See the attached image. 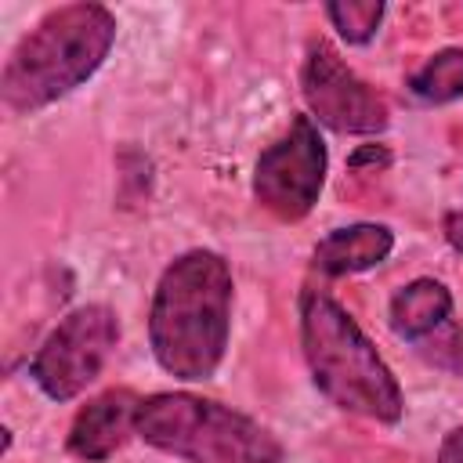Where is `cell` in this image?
<instances>
[{"mask_svg":"<svg viewBox=\"0 0 463 463\" xmlns=\"http://www.w3.org/2000/svg\"><path fill=\"white\" fill-rule=\"evenodd\" d=\"M409 90L430 105H449V101L463 98V47H445V51L430 54L409 76Z\"/></svg>","mask_w":463,"mask_h":463,"instance_id":"11","label":"cell"},{"mask_svg":"<svg viewBox=\"0 0 463 463\" xmlns=\"http://www.w3.org/2000/svg\"><path fill=\"white\" fill-rule=\"evenodd\" d=\"M134 434L184 463H282L268 427L188 391L141 398Z\"/></svg>","mask_w":463,"mask_h":463,"instance_id":"4","label":"cell"},{"mask_svg":"<svg viewBox=\"0 0 463 463\" xmlns=\"http://www.w3.org/2000/svg\"><path fill=\"white\" fill-rule=\"evenodd\" d=\"M137 405L141 398H134L130 391H105L87 402L69 427V452L87 463L109 459L127 441V434H134Z\"/></svg>","mask_w":463,"mask_h":463,"instance_id":"8","label":"cell"},{"mask_svg":"<svg viewBox=\"0 0 463 463\" xmlns=\"http://www.w3.org/2000/svg\"><path fill=\"white\" fill-rule=\"evenodd\" d=\"M300 344L315 387L336 409L369 416L376 423L402 420L405 402L398 380L358 329V322L333 297L318 289L300 297Z\"/></svg>","mask_w":463,"mask_h":463,"instance_id":"3","label":"cell"},{"mask_svg":"<svg viewBox=\"0 0 463 463\" xmlns=\"http://www.w3.org/2000/svg\"><path fill=\"white\" fill-rule=\"evenodd\" d=\"M232 329V268L213 250H188L156 282L148 307V344L163 373L210 380L224 358Z\"/></svg>","mask_w":463,"mask_h":463,"instance_id":"1","label":"cell"},{"mask_svg":"<svg viewBox=\"0 0 463 463\" xmlns=\"http://www.w3.org/2000/svg\"><path fill=\"white\" fill-rule=\"evenodd\" d=\"M394 250V232L387 224H347L329 232L315 246V268L322 275H354L376 268Z\"/></svg>","mask_w":463,"mask_h":463,"instance_id":"9","label":"cell"},{"mask_svg":"<svg viewBox=\"0 0 463 463\" xmlns=\"http://www.w3.org/2000/svg\"><path fill=\"white\" fill-rule=\"evenodd\" d=\"M119 344V318L105 304H83L69 311L29 362V376L51 402L76 398L94 383Z\"/></svg>","mask_w":463,"mask_h":463,"instance_id":"5","label":"cell"},{"mask_svg":"<svg viewBox=\"0 0 463 463\" xmlns=\"http://www.w3.org/2000/svg\"><path fill=\"white\" fill-rule=\"evenodd\" d=\"M387 163H391V152H387L383 145H362V148L351 152V159H347L351 170H362V166H387Z\"/></svg>","mask_w":463,"mask_h":463,"instance_id":"13","label":"cell"},{"mask_svg":"<svg viewBox=\"0 0 463 463\" xmlns=\"http://www.w3.org/2000/svg\"><path fill=\"white\" fill-rule=\"evenodd\" d=\"M300 90L311 116L336 134H380L387 127L383 98L358 80L329 43H315L307 51Z\"/></svg>","mask_w":463,"mask_h":463,"instance_id":"7","label":"cell"},{"mask_svg":"<svg viewBox=\"0 0 463 463\" xmlns=\"http://www.w3.org/2000/svg\"><path fill=\"white\" fill-rule=\"evenodd\" d=\"M116 43V14L101 4H65L43 14L11 51L0 98L14 116L47 109L87 83Z\"/></svg>","mask_w":463,"mask_h":463,"instance_id":"2","label":"cell"},{"mask_svg":"<svg viewBox=\"0 0 463 463\" xmlns=\"http://www.w3.org/2000/svg\"><path fill=\"white\" fill-rule=\"evenodd\" d=\"M445 322H452V293L438 279H412L391 297V329L402 340L423 344Z\"/></svg>","mask_w":463,"mask_h":463,"instance_id":"10","label":"cell"},{"mask_svg":"<svg viewBox=\"0 0 463 463\" xmlns=\"http://www.w3.org/2000/svg\"><path fill=\"white\" fill-rule=\"evenodd\" d=\"M326 141L311 116H293L289 130L268 145L253 170V195L264 210L282 221H300L322 195L326 184Z\"/></svg>","mask_w":463,"mask_h":463,"instance_id":"6","label":"cell"},{"mask_svg":"<svg viewBox=\"0 0 463 463\" xmlns=\"http://www.w3.org/2000/svg\"><path fill=\"white\" fill-rule=\"evenodd\" d=\"M441 232H445L449 246L463 253V210H449L445 221H441Z\"/></svg>","mask_w":463,"mask_h":463,"instance_id":"15","label":"cell"},{"mask_svg":"<svg viewBox=\"0 0 463 463\" xmlns=\"http://www.w3.org/2000/svg\"><path fill=\"white\" fill-rule=\"evenodd\" d=\"M326 14L347 43L362 47L376 36V29L383 22V0H333V4H326Z\"/></svg>","mask_w":463,"mask_h":463,"instance_id":"12","label":"cell"},{"mask_svg":"<svg viewBox=\"0 0 463 463\" xmlns=\"http://www.w3.org/2000/svg\"><path fill=\"white\" fill-rule=\"evenodd\" d=\"M438 463H463V427H452L438 449Z\"/></svg>","mask_w":463,"mask_h":463,"instance_id":"14","label":"cell"}]
</instances>
